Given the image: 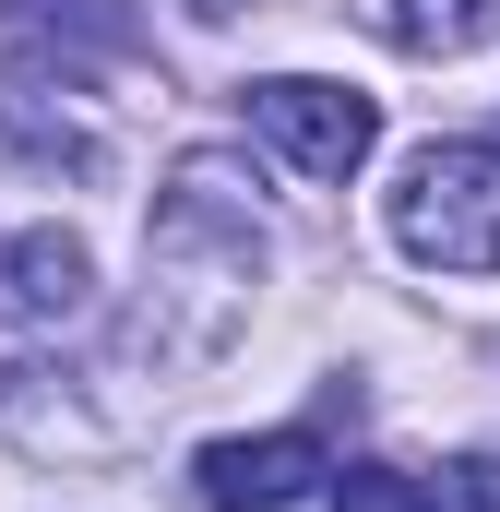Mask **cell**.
Returning <instances> with one entry per match:
<instances>
[{"mask_svg":"<svg viewBox=\"0 0 500 512\" xmlns=\"http://www.w3.org/2000/svg\"><path fill=\"white\" fill-rule=\"evenodd\" d=\"M381 215L429 274H500V143H417Z\"/></svg>","mask_w":500,"mask_h":512,"instance_id":"obj_1","label":"cell"},{"mask_svg":"<svg viewBox=\"0 0 500 512\" xmlns=\"http://www.w3.org/2000/svg\"><path fill=\"white\" fill-rule=\"evenodd\" d=\"M239 120L298 167V179H358L381 143V108L370 96H346V84H322V72H262L239 96Z\"/></svg>","mask_w":500,"mask_h":512,"instance_id":"obj_2","label":"cell"},{"mask_svg":"<svg viewBox=\"0 0 500 512\" xmlns=\"http://www.w3.org/2000/svg\"><path fill=\"white\" fill-rule=\"evenodd\" d=\"M334 465H322V441L310 429H262V441H203V465H191V489L203 512H286L310 501Z\"/></svg>","mask_w":500,"mask_h":512,"instance_id":"obj_3","label":"cell"},{"mask_svg":"<svg viewBox=\"0 0 500 512\" xmlns=\"http://www.w3.org/2000/svg\"><path fill=\"white\" fill-rule=\"evenodd\" d=\"M0 155H24V167H60V179H96V167H108V120L72 96V72H60V84H36V72H0Z\"/></svg>","mask_w":500,"mask_h":512,"instance_id":"obj_4","label":"cell"},{"mask_svg":"<svg viewBox=\"0 0 500 512\" xmlns=\"http://www.w3.org/2000/svg\"><path fill=\"white\" fill-rule=\"evenodd\" d=\"M0 310H24V322H84V310H96V251H84L72 227H24V239L0 251Z\"/></svg>","mask_w":500,"mask_h":512,"instance_id":"obj_5","label":"cell"},{"mask_svg":"<svg viewBox=\"0 0 500 512\" xmlns=\"http://www.w3.org/2000/svg\"><path fill=\"white\" fill-rule=\"evenodd\" d=\"M346 12L405 60H465V48L500 36V0H346Z\"/></svg>","mask_w":500,"mask_h":512,"instance_id":"obj_6","label":"cell"},{"mask_svg":"<svg viewBox=\"0 0 500 512\" xmlns=\"http://www.w3.org/2000/svg\"><path fill=\"white\" fill-rule=\"evenodd\" d=\"M322 501H334V512H429L441 489L405 477V465H346V477H322Z\"/></svg>","mask_w":500,"mask_h":512,"instance_id":"obj_7","label":"cell"},{"mask_svg":"<svg viewBox=\"0 0 500 512\" xmlns=\"http://www.w3.org/2000/svg\"><path fill=\"white\" fill-rule=\"evenodd\" d=\"M12 24H72L84 48H131V12H120V0H12Z\"/></svg>","mask_w":500,"mask_h":512,"instance_id":"obj_8","label":"cell"},{"mask_svg":"<svg viewBox=\"0 0 500 512\" xmlns=\"http://www.w3.org/2000/svg\"><path fill=\"white\" fill-rule=\"evenodd\" d=\"M441 501H453V512H500V465H489V453H477V465H453V477H441Z\"/></svg>","mask_w":500,"mask_h":512,"instance_id":"obj_9","label":"cell"}]
</instances>
